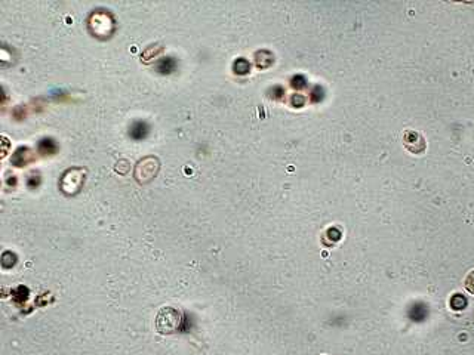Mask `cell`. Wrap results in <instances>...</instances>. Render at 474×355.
Here are the masks:
<instances>
[{
  "mask_svg": "<svg viewBox=\"0 0 474 355\" xmlns=\"http://www.w3.org/2000/svg\"><path fill=\"white\" fill-rule=\"evenodd\" d=\"M464 286H466V289H467L469 293L474 295V270H472V271L467 274V277H466V280H464Z\"/></svg>",
  "mask_w": 474,
  "mask_h": 355,
  "instance_id": "8fae6325",
  "label": "cell"
},
{
  "mask_svg": "<svg viewBox=\"0 0 474 355\" xmlns=\"http://www.w3.org/2000/svg\"><path fill=\"white\" fill-rule=\"evenodd\" d=\"M31 158H33V156H31V151H30L28 148H19V150L13 154L12 161H13V164H16V166H24V164H27Z\"/></svg>",
  "mask_w": 474,
  "mask_h": 355,
  "instance_id": "52a82bcc",
  "label": "cell"
},
{
  "mask_svg": "<svg viewBox=\"0 0 474 355\" xmlns=\"http://www.w3.org/2000/svg\"><path fill=\"white\" fill-rule=\"evenodd\" d=\"M176 67V61L172 58V56H166V58H162L159 62H157V71L162 73V74H169L175 70Z\"/></svg>",
  "mask_w": 474,
  "mask_h": 355,
  "instance_id": "ba28073f",
  "label": "cell"
},
{
  "mask_svg": "<svg viewBox=\"0 0 474 355\" xmlns=\"http://www.w3.org/2000/svg\"><path fill=\"white\" fill-rule=\"evenodd\" d=\"M449 304H451V308H452V310H455V311H461V310H464V308L467 307V299H466V296H464V295H461V293H455V295H452V298H451Z\"/></svg>",
  "mask_w": 474,
  "mask_h": 355,
  "instance_id": "30bf717a",
  "label": "cell"
},
{
  "mask_svg": "<svg viewBox=\"0 0 474 355\" xmlns=\"http://www.w3.org/2000/svg\"><path fill=\"white\" fill-rule=\"evenodd\" d=\"M234 70H236V73H240V74H243V73H248L249 71V64L245 61V59H237L236 61V64H234Z\"/></svg>",
  "mask_w": 474,
  "mask_h": 355,
  "instance_id": "7c38bea8",
  "label": "cell"
},
{
  "mask_svg": "<svg viewBox=\"0 0 474 355\" xmlns=\"http://www.w3.org/2000/svg\"><path fill=\"white\" fill-rule=\"evenodd\" d=\"M184 317L178 308L162 307L156 317V329L162 335H172L182 330Z\"/></svg>",
  "mask_w": 474,
  "mask_h": 355,
  "instance_id": "6da1fadb",
  "label": "cell"
},
{
  "mask_svg": "<svg viewBox=\"0 0 474 355\" xmlns=\"http://www.w3.org/2000/svg\"><path fill=\"white\" fill-rule=\"evenodd\" d=\"M160 163L156 157L147 156L142 160H139L135 166V178L139 184H147L150 182L159 172Z\"/></svg>",
  "mask_w": 474,
  "mask_h": 355,
  "instance_id": "3957f363",
  "label": "cell"
},
{
  "mask_svg": "<svg viewBox=\"0 0 474 355\" xmlns=\"http://www.w3.org/2000/svg\"><path fill=\"white\" fill-rule=\"evenodd\" d=\"M403 144L412 154H423L426 151V139L415 130H406L403 135Z\"/></svg>",
  "mask_w": 474,
  "mask_h": 355,
  "instance_id": "5b68a950",
  "label": "cell"
},
{
  "mask_svg": "<svg viewBox=\"0 0 474 355\" xmlns=\"http://www.w3.org/2000/svg\"><path fill=\"white\" fill-rule=\"evenodd\" d=\"M39 150H40V153H43V154H53V153L58 150V147H56V144H55L53 139L44 138V139H42V141L39 142Z\"/></svg>",
  "mask_w": 474,
  "mask_h": 355,
  "instance_id": "9c48e42d",
  "label": "cell"
},
{
  "mask_svg": "<svg viewBox=\"0 0 474 355\" xmlns=\"http://www.w3.org/2000/svg\"><path fill=\"white\" fill-rule=\"evenodd\" d=\"M83 181H85V170L83 169H79V167L68 169L61 179V188L64 193L71 194V193L79 191Z\"/></svg>",
  "mask_w": 474,
  "mask_h": 355,
  "instance_id": "277c9868",
  "label": "cell"
},
{
  "mask_svg": "<svg viewBox=\"0 0 474 355\" xmlns=\"http://www.w3.org/2000/svg\"><path fill=\"white\" fill-rule=\"evenodd\" d=\"M89 28L93 34L105 37L111 34L114 28L113 16L107 10H93V13L89 16Z\"/></svg>",
  "mask_w": 474,
  "mask_h": 355,
  "instance_id": "7a4b0ae2",
  "label": "cell"
},
{
  "mask_svg": "<svg viewBox=\"0 0 474 355\" xmlns=\"http://www.w3.org/2000/svg\"><path fill=\"white\" fill-rule=\"evenodd\" d=\"M148 124L145 121H141V120H136L132 123L130 129H129V135L135 139V141H139V139H144L147 135H148Z\"/></svg>",
  "mask_w": 474,
  "mask_h": 355,
  "instance_id": "8992f818",
  "label": "cell"
}]
</instances>
